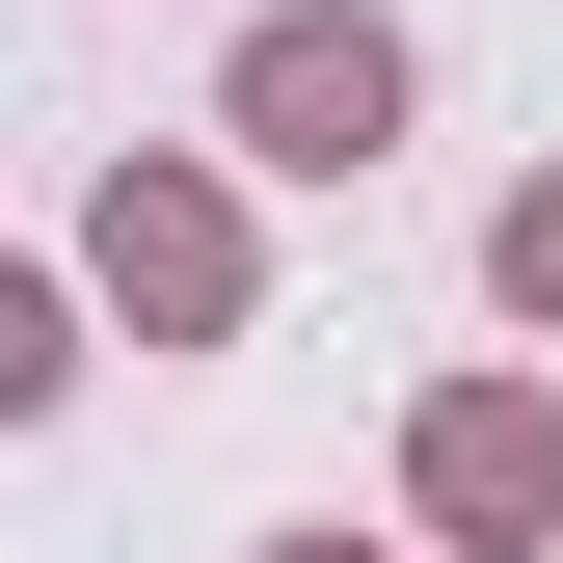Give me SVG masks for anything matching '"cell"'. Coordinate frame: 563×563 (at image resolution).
Here are the masks:
<instances>
[{"label":"cell","instance_id":"obj_4","mask_svg":"<svg viewBox=\"0 0 563 563\" xmlns=\"http://www.w3.org/2000/svg\"><path fill=\"white\" fill-rule=\"evenodd\" d=\"M54 376H81V268H0V430H27Z\"/></svg>","mask_w":563,"mask_h":563},{"label":"cell","instance_id":"obj_1","mask_svg":"<svg viewBox=\"0 0 563 563\" xmlns=\"http://www.w3.org/2000/svg\"><path fill=\"white\" fill-rule=\"evenodd\" d=\"M242 296H268V242H242V162L134 134V162L81 188V322H134V349H242Z\"/></svg>","mask_w":563,"mask_h":563},{"label":"cell","instance_id":"obj_3","mask_svg":"<svg viewBox=\"0 0 563 563\" xmlns=\"http://www.w3.org/2000/svg\"><path fill=\"white\" fill-rule=\"evenodd\" d=\"M402 510H430V563H563V376H430Z\"/></svg>","mask_w":563,"mask_h":563},{"label":"cell","instance_id":"obj_6","mask_svg":"<svg viewBox=\"0 0 563 563\" xmlns=\"http://www.w3.org/2000/svg\"><path fill=\"white\" fill-rule=\"evenodd\" d=\"M268 563H376V537H268Z\"/></svg>","mask_w":563,"mask_h":563},{"label":"cell","instance_id":"obj_5","mask_svg":"<svg viewBox=\"0 0 563 563\" xmlns=\"http://www.w3.org/2000/svg\"><path fill=\"white\" fill-rule=\"evenodd\" d=\"M483 296H510V322H537V349H563V162H537V188H510V216H483Z\"/></svg>","mask_w":563,"mask_h":563},{"label":"cell","instance_id":"obj_2","mask_svg":"<svg viewBox=\"0 0 563 563\" xmlns=\"http://www.w3.org/2000/svg\"><path fill=\"white\" fill-rule=\"evenodd\" d=\"M216 134L268 188H376L402 162V27H376V0H268V27L216 54Z\"/></svg>","mask_w":563,"mask_h":563}]
</instances>
